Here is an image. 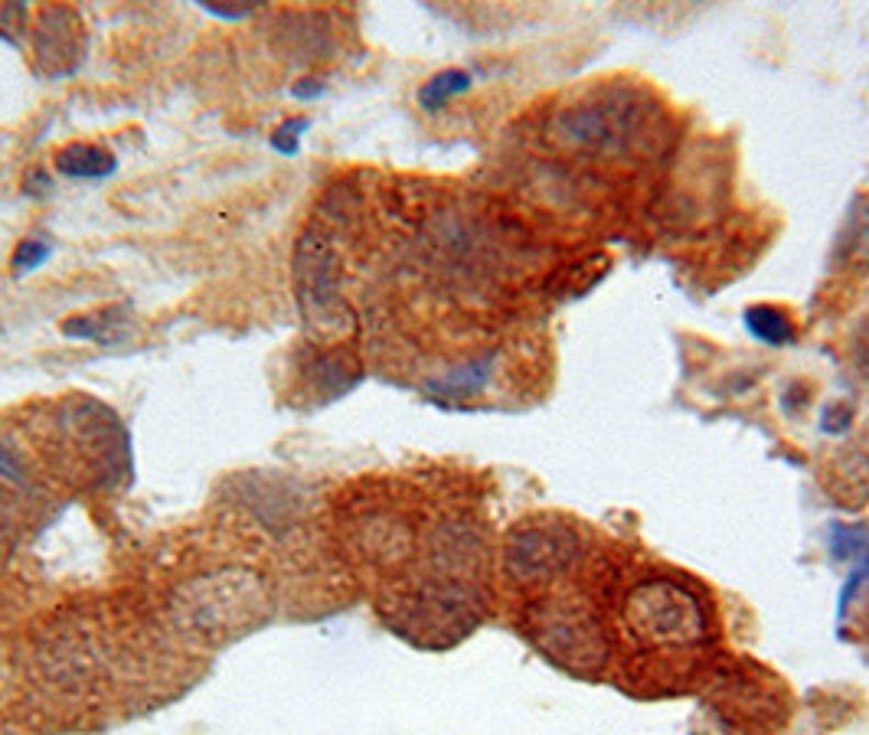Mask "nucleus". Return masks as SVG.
Wrapping results in <instances>:
<instances>
[{"label":"nucleus","mask_w":869,"mask_h":735,"mask_svg":"<svg viewBox=\"0 0 869 735\" xmlns=\"http://www.w3.org/2000/svg\"><path fill=\"white\" fill-rule=\"evenodd\" d=\"M468 86H471V76H468V73H461V69H448V73H438L435 79H428V82L422 86L419 102H422L428 112H435V109H442L452 96L465 92Z\"/></svg>","instance_id":"obj_10"},{"label":"nucleus","mask_w":869,"mask_h":735,"mask_svg":"<svg viewBox=\"0 0 869 735\" xmlns=\"http://www.w3.org/2000/svg\"><path fill=\"white\" fill-rule=\"evenodd\" d=\"M76 36H79V16L66 7H53L40 13L36 26V59L46 66L49 76H63L76 66Z\"/></svg>","instance_id":"obj_6"},{"label":"nucleus","mask_w":869,"mask_h":735,"mask_svg":"<svg viewBox=\"0 0 869 735\" xmlns=\"http://www.w3.org/2000/svg\"><path fill=\"white\" fill-rule=\"evenodd\" d=\"M748 327H751V334L758 337V341H765V344H784L788 337H791V324H788V318L781 314V311H775V308H751L748 311Z\"/></svg>","instance_id":"obj_11"},{"label":"nucleus","mask_w":869,"mask_h":735,"mask_svg":"<svg viewBox=\"0 0 869 735\" xmlns=\"http://www.w3.org/2000/svg\"><path fill=\"white\" fill-rule=\"evenodd\" d=\"M308 127H311L308 119H288V122H281L271 131V147L278 154H285V157H294L301 151V137H304Z\"/></svg>","instance_id":"obj_12"},{"label":"nucleus","mask_w":869,"mask_h":735,"mask_svg":"<svg viewBox=\"0 0 869 735\" xmlns=\"http://www.w3.org/2000/svg\"><path fill=\"white\" fill-rule=\"evenodd\" d=\"M20 493H23V478H20L16 465L7 455H0V520L7 516V510L13 506V500Z\"/></svg>","instance_id":"obj_14"},{"label":"nucleus","mask_w":869,"mask_h":735,"mask_svg":"<svg viewBox=\"0 0 869 735\" xmlns=\"http://www.w3.org/2000/svg\"><path fill=\"white\" fill-rule=\"evenodd\" d=\"M298 294L304 308L327 311L337 304V278H334V252L317 236H304L298 248Z\"/></svg>","instance_id":"obj_5"},{"label":"nucleus","mask_w":869,"mask_h":735,"mask_svg":"<svg viewBox=\"0 0 869 735\" xmlns=\"http://www.w3.org/2000/svg\"><path fill=\"white\" fill-rule=\"evenodd\" d=\"M347 543L350 549L367 563L379 569H392L405 563L415 553V526L405 510L399 506H360L347 520Z\"/></svg>","instance_id":"obj_4"},{"label":"nucleus","mask_w":869,"mask_h":735,"mask_svg":"<svg viewBox=\"0 0 869 735\" xmlns=\"http://www.w3.org/2000/svg\"><path fill=\"white\" fill-rule=\"evenodd\" d=\"M207 13H216L223 20H243L248 13H255V3H243V7H220V3H203Z\"/></svg>","instance_id":"obj_15"},{"label":"nucleus","mask_w":869,"mask_h":735,"mask_svg":"<svg viewBox=\"0 0 869 735\" xmlns=\"http://www.w3.org/2000/svg\"><path fill=\"white\" fill-rule=\"evenodd\" d=\"M53 167L63 177H73V180H105V177L115 174L119 157L109 147H102V144L76 141V144H66V147L56 151Z\"/></svg>","instance_id":"obj_7"},{"label":"nucleus","mask_w":869,"mask_h":735,"mask_svg":"<svg viewBox=\"0 0 869 735\" xmlns=\"http://www.w3.org/2000/svg\"><path fill=\"white\" fill-rule=\"evenodd\" d=\"M582 563V536L562 523H523L503 546V572L533 595L559 582Z\"/></svg>","instance_id":"obj_3"},{"label":"nucleus","mask_w":869,"mask_h":735,"mask_svg":"<svg viewBox=\"0 0 869 735\" xmlns=\"http://www.w3.org/2000/svg\"><path fill=\"white\" fill-rule=\"evenodd\" d=\"M3 670H7V667H3V650H0V680H3Z\"/></svg>","instance_id":"obj_17"},{"label":"nucleus","mask_w":869,"mask_h":735,"mask_svg":"<svg viewBox=\"0 0 869 735\" xmlns=\"http://www.w3.org/2000/svg\"><path fill=\"white\" fill-rule=\"evenodd\" d=\"M63 334L76 341H96V344H115L124 334V308H105L96 314H79L63 321Z\"/></svg>","instance_id":"obj_8"},{"label":"nucleus","mask_w":869,"mask_h":735,"mask_svg":"<svg viewBox=\"0 0 869 735\" xmlns=\"http://www.w3.org/2000/svg\"><path fill=\"white\" fill-rule=\"evenodd\" d=\"M619 634L640 660H664L670 670H690L713 644V617L703 599L680 579L647 572L621 592Z\"/></svg>","instance_id":"obj_1"},{"label":"nucleus","mask_w":869,"mask_h":735,"mask_svg":"<svg viewBox=\"0 0 869 735\" xmlns=\"http://www.w3.org/2000/svg\"><path fill=\"white\" fill-rule=\"evenodd\" d=\"M321 92H324V82H321V79H301V82L291 86V96L301 99V102H308V99H321Z\"/></svg>","instance_id":"obj_16"},{"label":"nucleus","mask_w":869,"mask_h":735,"mask_svg":"<svg viewBox=\"0 0 869 735\" xmlns=\"http://www.w3.org/2000/svg\"><path fill=\"white\" fill-rule=\"evenodd\" d=\"M49 243L46 240H23V243L13 248V258H10V265H13V275H26V271H33V268H40L46 258H49Z\"/></svg>","instance_id":"obj_13"},{"label":"nucleus","mask_w":869,"mask_h":735,"mask_svg":"<svg viewBox=\"0 0 869 735\" xmlns=\"http://www.w3.org/2000/svg\"><path fill=\"white\" fill-rule=\"evenodd\" d=\"M637 131H644V112L634 96H595L582 105L556 112L546 137L572 157L621 160L634 157L637 144L650 137Z\"/></svg>","instance_id":"obj_2"},{"label":"nucleus","mask_w":869,"mask_h":735,"mask_svg":"<svg viewBox=\"0 0 869 735\" xmlns=\"http://www.w3.org/2000/svg\"><path fill=\"white\" fill-rule=\"evenodd\" d=\"M488 376H491L488 364H471V367L455 369V372L428 382V392L445 396V399H465V396H475L488 382Z\"/></svg>","instance_id":"obj_9"}]
</instances>
